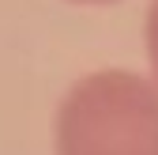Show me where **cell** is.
<instances>
[{
  "instance_id": "obj_1",
  "label": "cell",
  "mask_w": 158,
  "mask_h": 155,
  "mask_svg": "<svg viewBox=\"0 0 158 155\" xmlns=\"http://www.w3.org/2000/svg\"><path fill=\"white\" fill-rule=\"evenodd\" d=\"M53 155H158V80L102 68L56 106Z\"/></svg>"
},
{
  "instance_id": "obj_2",
  "label": "cell",
  "mask_w": 158,
  "mask_h": 155,
  "mask_svg": "<svg viewBox=\"0 0 158 155\" xmlns=\"http://www.w3.org/2000/svg\"><path fill=\"white\" fill-rule=\"evenodd\" d=\"M143 38H147L151 72H154V80H158V0H151V8H147V27H143Z\"/></svg>"
},
{
  "instance_id": "obj_3",
  "label": "cell",
  "mask_w": 158,
  "mask_h": 155,
  "mask_svg": "<svg viewBox=\"0 0 158 155\" xmlns=\"http://www.w3.org/2000/svg\"><path fill=\"white\" fill-rule=\"evenodd\" d=\"M68 4H117V0H68Z\"/></svg>"
}]
</instances>
